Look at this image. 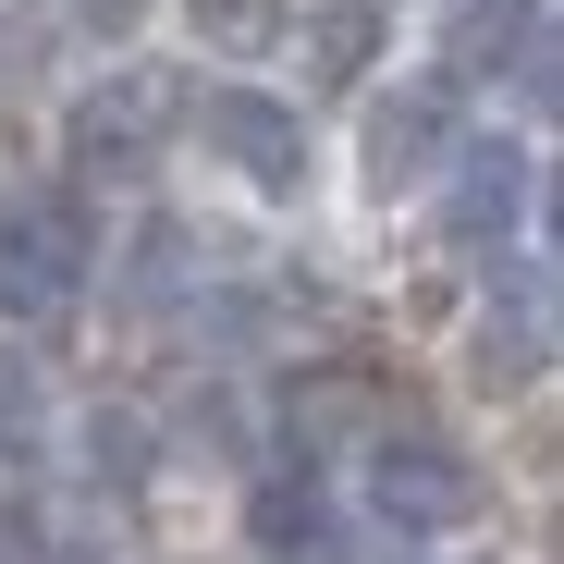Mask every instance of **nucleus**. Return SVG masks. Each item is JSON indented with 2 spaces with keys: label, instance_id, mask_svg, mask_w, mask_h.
Here are the masks:
<instances>
[{
  "label": "nucleus",
  "instance_id": "f257e3e1",
  "mask_svg": "<svg viewBox=\"0 0 564 564\" xmlns=\"http://www.w3.org/2000/svg\"><path fill=\"white\" fill-rule=\"evenodd\" d=\"M356 516L381 540H466L491 516V466L466 454L442 417H381L356 442Z\"/></svg>",
  "mask_w": 564,
  "mask_h": 564
},
{
  "label": "nucleus",
  "instance_id": "f03ea898",
  "mask_svg": "<svg viewBox=\"0 0 564 564\" xmlns=\"http://www.w3.org/2000/svg\"><path fill=\"white\" fill-rule=\"evenodd\" d=\"M184 148H197L234 197H258V209H295L307 184H319L307 99H282V86H258V74H209L197 99H184Z\"/></svg>",
  "mask_w": 564,
  "mask_h": 564
},
{
  "label": "nucleus",
  "instance_id": "7ed1b4c3",
  "mask_svg": "<svg viewBox=\"0 0 564 564\" xmlns=\"http://www.w3.org/2000/svg\"><path fill=\"white\" fill-rule=\"evenodd\" d=\"M99 295V209L50 184V197L0 209V332H50Z\"/></svg>",
  "mask_w": 564,
  "mask_h": 564
},
{
  "label": "nucleus",
  "instance_id": "20e7f679",
  "mask_svg": "<svg viewBox=\"0 0 564 564\" xmlns=\"http://www.w3.org/2000/svg\"><path fill=\"white\" fill-rule=\"evenodd\" d=\"M184 135V99L160 74H99L86 99H62V172H74V197H123V184H148Z\"/></svg>",
  "mask_w": 564,
  "mask_h": 564
},
{
  "label": "nucleus",
  "instance_id": "39448f33",
  "mask_svg": "<svg viewBox=\"0 0 564 564\" xmlns=\"http://www.w3.org/2000/svg\"><path fill=\"white\" fill-rule=\"evenodd\" d=\"M528 221H540V148L466 123L454 160L430 172V234L466 246V258H503V246H528Z\"/></svg>",
  "mask_w": 564,
  "mask_h": 564
},
{
  "label": "nucleus",
  "instance_id": "423d86ee",
  "mask_svg": "<svg viewBox=\"0 0 564 564\" xmlns=\"http://www.w3.org/2000/svg\"><path fill=\"white\" fill-rule=\"evenodd\" d=\"M368 99V123H356V184L368 197H430V172L454 160V135H466V111H454V74H417V86H356Z\"/></svg>",
  "mask_w": 564,
  "mask_h": 564
},
{
  "label": "nucleus",
  "instance_id": "0eeeda50",
  "mask_svg": "<svg viewBox=\"0 0 564 564\" xmlns=\"http://www.w3.org/2000/svg\"><path fill=\"white\" fill-rule=\"evenodd\" d=\"M282 50L307 62V99H356V86H381V62H393V0H307Z\"/></svg>",
  "mask_w": 564,
  "mask_h": 564
},
{
  "label": "nucleus",
  "instance_id": "6e6552de",
  "mask_svg": "<svg viewBox=\"0 0 564 564\" xmlns=\"http://www.w3.org/2000/svg\"><path fill=\"white\" fill-rule=\"evenodd\" d=\"M466 356H479V381H540V368H552V270H540V246H516V282L491 270V295H479V344H466Z\"/></svg>",
  "mask_w": 564,
  "mask_h": 564
},
{
  "label": "nucleus",
  "instance_id": "1a4fd4ad",
  "mask_svg": "<svg viewBox=\"0 0 564 564\" xmlns=\"http://www.w3.org/2000/svg\"><path fill=\"white\" fill-rule=\"evenodd\" d=\"M246 540L270 564H344V503L319 491V466H270L246 491Z\"/></svg>",
  "mask_w": 564,
  "mask_h": 564
},
{
  "label": "nucleus",
  "instance_id": "9d476101",
  "mask_svg": "<svg viewBox=\"0 0 564 564\" xmlns=\"http://www.w3.org/2000/svg\"><path fill=\"white\" fill-rule=\"evenodd\" d=\"M50 442H62V393H50V368L25 356V332H0V479L50 466Z\"/></svg>",
  "mask_w": 564,
  "mask_h": 564
},
{
  "label": "nucleus",
  "instance_id": "9b49d317",
  "mask_svg": "<svg viewBox=\"0 0 564 564\" xmlns=\"http://www.w3.org/2000/svg\"><path fill=\"white\" fill-rule=\"evenodd\" d=\"M184 37H197L221 74H246V62H270L282 37H295V0H184Z\"/></svg>",
  "mask_w": 564,
  "mask_h": 564
},
{
  "label": "nucleus",
  "instance_id": "f8f14e48",
  "mask_svg": "<svg viewBox=\"0 0 564 564\" xmlns=\"http://www.w3.org/2000/svg\"><path fill=\"white\" fill-rule=\"evenodd\" d=\"M50 552V516H37V491L25 479H0V564H37Z\"/></svg>",
  "mask_w": 564,
  "mask_h": 564
},
{
  "label": "nucleus",
  "instance_id": "ddd939ff",
  "mask_svg": "<svg viewBox=\"0 0 564 564\" xmlns=\"http://www.w3.org/2000/svg\"><path fill=\"white\" fill-rule=\"evenodd\" d=\"M74 25H86V37H135L148 0H74Z\"/></svg>",
  "mask_w": 564,
  "mask_h": 564
},
{
  "label": "nucleus",
  "instance_id": "4468645a",
  "mask_svg": "<svg viewBox=\"0 0 564 564\" xmlns=\"http://www.w3.org/2000/svg\"><path fill=\"white\" fill-rule=\"evenodd\" d=\"M37 564H123V552H111V540H50Z\"/></svg>",
  "mask_w": 564,
  "mask_h": 564
}]
</instances>
